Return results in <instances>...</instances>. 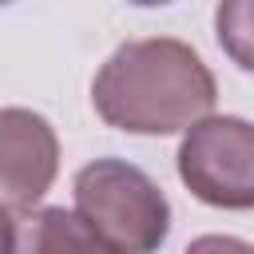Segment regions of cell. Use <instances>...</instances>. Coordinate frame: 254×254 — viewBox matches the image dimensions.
I'll return each instance as SVG.
<instances>
[{
  "label": "cell",
  "mask_w": 254,
  "mask_h": 254,
  "mask_svg": "<svg viewBox=\"0 0 254 254\" xmlns=\"http://www.w3.org/2000/svg\"><path fill=\"white\" fill-rule=\"evenodd\" d=\"M179 179L218 210H254V123L210 115L179 143Z\"/></svg>",
  "instance_id": "3957f363"
},
{
  "label": "cell",
  "mask_w": 254,
  "mask_h": 254,
  "mask_svg": "<svg viewBox=\"0 0 254 254\" xmlns=\"http://www.w3.org/2000/svg\"><path fill=\"white\" fill-rule=\"evenodd\" d=\"M0 159H4V214H28L48 194L60 167V143L52 123L28 107H4Z\"/></svg>",
  "instance_id": "277c9868"
},
{
  "label": "cell",
  "mask_w": 254,
  "mask_h": 254,
  "mask_svg": "<svg viewBox=\"0 0 254 254\" xmlns=\"http://www.w3.org/2000/svg\"><path fill=\"white\" fill-rule=\"evenodd\" d=\"M75 214L123 254H155L171 234L163 187L127 159H95L75 171Z\"/></svg>",
  "instance_id": "7a4b0ae2"
},
{
  "label": "cell",
  "mask_w": 254,
  "mask_h": 254,
  "mask_svg": "<svg viewBox=\"0 0 254 254\" xmlns=\"http://www.w3.org/2000/svg\"><path fill=\"white\" fill-rule=\"evenodd\" d=\"M214 32H218L222 52L242 71H254V0H226V4H218Z\"/></svg>",
  "instance_id": "8992f818"
},
{
  "label": "cell",
  "mask_w": 254,
  "mask_h": 254,
  "mask_svg": "<svg viewBox=\"0 0 254 254\" xmlns=\"http://www.w3.org/2000/svg\"><path fill=\"white\" fill-rule=\"evenodd\" d=\"M183 254H254V246L242 242V238H234V234H202Z\"/></svg>",
  "instance_id": "52a82bcc"
},
{
  "label": "cell",
  "mask_w": 254,
  "mask_h": 254,
  "mask_svg": "<svg viewBox=\"0 0 254 254\" xmlns=\"http://www.w3.org/2000/svg\"><path fill=\"white\" fill-rule=\"evenodd\" d=\"M218 83L202 56L175 36L119 44L91 79L99 119L127 135H175L210 119Z\"/></svg>",
  "instance_id": "6da1fadb"
},
{
  "label": "cell",
  "mask_w": 254,
  "mask_h": 254,
  "mask_svg": "<svg viewBox=\"0 0 254 254\" xmlns=\"http://www.w3.org/2000/svg\"><path fill=\"white\" fill-rule=\"evenodd\" d=\"M8 254H123L103 234H95L75 210L40 206L28 214H4Z\"/></svg>",
  "instance_id": "5b68a950"
}]
</instances>
